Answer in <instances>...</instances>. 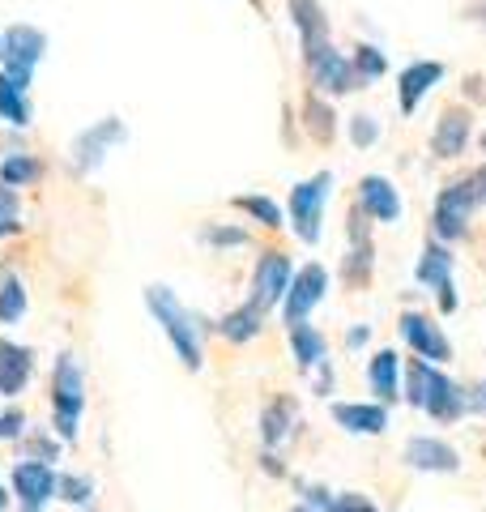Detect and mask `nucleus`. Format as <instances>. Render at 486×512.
Returning a JSON list of instances; mask_svg holds the SVG:
<instances>
[{
	"label": "nucleus",
	"instance_id": "1",
	"mask_svg": "<svg viewBox=\"0 0 486 512\" xmlns=\"http://www.w3.org/2000/svg\"><path fill=\"white\" fill-rule=\"evenodd\" d=\"M145 303H150L154 320L162 325V333H167V342L175 346V355H180V363L188 367V372H197V367L205 363V350H201V329H197V316H192L180 299H175L171 286H145Z\"/></svg>",
	"mask_w": 486,
	"mask_h": 512
},
{
	"label": "nucleus",
	"instance_id": "2",
	"mask_svg": "<svg viewBox=\"0 0 486 512\" xmlns=\"http://www.w3.org/2000/svg\"><path fill=\"white\" fill-rule=\"evenodd\" d=\"M81 410H86V372H81V363L64 350L56 359V372H52V419H56L60 440H77Z\"/></svg>",
	"mask_w": 486,
	"mask_h": 512
},
{
	"label": "nucleus",
	"instance_id": "3",
	"mask_svg": "<svg viewBox=\"0 0 486 512\" xmlns=\"http://www.w3.org/2000/svg\"><path fill=\"white\" fill-rule=\"evenodd\" d=\"M47 56V39H43V30L35 26H9V30H0V64H5V73L18 90H30V77H35L39 69V60Z\"/></svg>",
	"mask_w": 486,
	"mask_h": 512
},
{
	"label": "nucleus",
	"instance_id": "4",
	"mask_svg": "<svg viewBox=\"0 0 486 512\" xmlns=\"http://www.w3.org/2000/svg\"><path fill=\"white\" fill-rule=\"evenodd\" d=\"M482 197H486V171L469 175V180L448 184L440 197H435V222H431L435 235H440V239H461L465 222H469V214L478 210Z\"/></svg>",
	"mask_w": 486,
	"mask_h": 512
},
{
	"label": "nucleus",
	"instance_id": "5",
	"mask_svg": "<svg viewBox=\"0 0 486 512\" xmlns=\"http://www.w3.org/2000/svg\"><path fill=\"white\" fill-rule=\"evenodd\" d=\"M333 192V171H320L312 180L290 188V227L303 244H320V222H324V201Z\"/></svg>",
	"mask_w": 486,
	"mask_h": 512
},
{
	"label": "nucleus",
	"instance_id": "6",
	"mask_svg": "<svg viewBox=\"0 0 486 512\" xmlns=\"http://www.w3.org/2000/svg\"><path fill=\"white\" fill-rule=\"evenodd\" d=\"M128 137V128L120 116H107L99 124H90V128H81L77 141L69 146V163L77 175H90V171H99L103 167V158L120 146V141Z\"/></svg>",
	"mask_w": 486,
	"mask_h": 512
},
{
	"label": "nucleus",
	"instance_id": "7",
	"mask_svg": "<svg viewBox=\"0 0 486 512\" xmlns=\"http://www.w3.org/2000/svg\"><path fill=\"white\" fill-rule=\"evenodd\" d=\"M56 483L60 474L47 461H18L13 466V495H18L22 512H43L56 500Z\"/></svg>",
	"mask_w": 486,
	"mask_h": 512
},
{
	"label": "nucleus",
	"instance_id": "8",
	"mask_svg": "<svg viewBox=\"0 0 486 512\" xmlns=\"http://www.w3.org/2000/svg\"><path fill=\"white\" fill-rule=\"evenodd\" d=\"M290 278H295V269H290V256L286 252H265L261 261H256V274H252V299L261 312L278 308L290 291Z\"/></svg>",
	"mask_w": 486,
	"mask_h": 512
},
{
	"label": "nucleus",
	"instance_id": "9",
	"mask_svg": "<svg viewBox=\"0 0 486 512\" xmlns=\"http://www.w3.org/2000/svg\"><path fill=\"white\" fill-rule=\"evenodd\" d=\"M303 60H307V73H312V86L320 94H346V90L359 86V77H354V64L342 52H337L333 43H324V47H316V52H307Z\"/></svg>",
	"mask_w": 486,
	"mask_h": 512
},
{
	"label": "nucleus",
	"instance_id": "10",
	"mask_svg": "<svg viewBox=\"0 0 486 512\" xmlns=\"http://www.w3.org/2000/svg\"><path fill=\"white\" fill-rule=\"evenodd\" d=\"M397 329H401V338L410 342V350H414L418 359H427L435 367L452 359V342L444 338V329L435 325L431 316H423V312H401V325Z\"/></svg>",
	"mask_w": 486,
	"mask_h": 512
},
{
	"label": "nucleus",
	"instance_id": "11",
	"mask_svg": "<svg viewBox=\"0 0 486 512\" xmlns=\"http://www.w3.org/2000/svg\"><path fill=\"white\" fill-rule=\"evenodd\" d=\"M324 291H329V274H324V265H303L295 278H290V291L282 299V312H286V325H303L307 312L316 308V303L324 299Z\"/></svg>",
	"mask_w": 486,
	"mask_h": 512
},
{
	"label": "nucleus",
	"instance_id": "12",
	"mask_svg": "<svg viewBox=\"0 0 486 512\" xmlns=\"http://www.w3.org/2000/svg\"><path fill=\"white\" fill-rule=\"evenodd\" d=\"M405 466L418 474H457L461 470V453L448 440L435 436H414L405 444Z\"/></svg>",
	"mask_w": 486,
	"mask_h": 512
},
{
	"label": "nucleus",
	"instance_id": "13",
	"mask_svg": "<svg viewBox=\"0 0 486 512\" xmlns=\"http://www.w3.org/2000/svg\"><path fill=\"white\" fill-rule=\"evenodd\" d=\"M414 278L423 282L427 291L440 295V308H444V312L457 308V291H452V252H448V248H440V244H427V252L418 256Z\"/></svg>",
	"mask_w": 486,
	"mask_h": 512
},
{
	"label": "nucleus",
	"instance_id": "14",
	"mask_svg": "<svg viewBox=\"0 0 486 512\" xmlns=\"http://www.w3.org/2000/svg\"><path fill=\"white\" fill-rule=\"evenodd\" d=\"M35 376V350L0 338V397H18Z\"/></svg>",
	"mask_w": 486,
	"mask_h": 512
},
{
	"label": "nucleus",
	"instance_id": "15",
	"mask_svg": "<svg viewBox=\"0 0 486 512\" xmlns=\"http://www.w3.org/2000/svg\"><path fill=\"white\" fill-rule=\"evenodd\" d=\"M444 82V64L440 60H414L410 69H401V82H397V107L410 116V111L423 103V94L431 86Z\"/></svg>",
	"mask_w": 486,
	"mask_h": 512
},
{
	"label": "nucleus",
	"instance_id": "16",
	"mask_svg": "<svg viewBox=\"0 0 486 512\" xmlns=\"http://www.w3.org/2000/svg\"><path fill=\"white\" fill-rule=\"evenodd\" d=\"M333 423L342 431H350V436H380L388 427V410L380 402H337Z\"/></svg>",
	"mask_w": 486,
	"mask_h": 512
},
{
	"label": "nucleus",
	"instance_id": "17",
	"mask_svg": "<svg viewBox=\"0 0 486 512\" xmlns=\"http://www.w3.org/2000/svg\"><path fill=\"white\" fill-rule=\"evenodd\" d=\"M359 205L376 222H397L401 218V192L384 180V175H363L359 184Z\"/></svg>",
	"mask_w": 486,
	"mask_h": 512
},
{
	"label": "nucleus",
	"instance_id": "18",
	"mask_svg": "<svg viewBox=\"0 0 486 512\" xmlns=\"http://www.w3.org/2000/svg\"><path fill=\"white\" fill-rule=\"evenodd\" d=\"M444 384H448V376L440 372V367L427 363V359H414L410 367H405V402H410L414 410H427Z\"/></svg>",
	"mask_w": 486,
	"mask_h": 512
},
{
	"label": "nucleus",
	"instance_id": "19",
	"mask_svg": "<svg viewBox=\"0 0 486 512\" xmlns=\"http://www.w3.org/2000/svg\"><path fill=\"white\" fill-rule=\"evenodd\" d=\"M469 128H474L469 111L448 107L444 116H440V124H435V137H431L435 154H440V158H457V154H465V146H469Z\"/></svg>",
	"mask_w": 486,
	"mask_h": 512
},
{
	"label": "nucleus",
	"instance_id": "20",
	"mask_svg": "<svg viewBox=\"0 0 486 512\" xmlns=\"http://www.w3.org/2000/svg\"><path fill=\"white\" fill-rule=\"evenodd\" d=\"M290 18H295V26H299L303 56L329 43V18H324L320 0H290Z\"/></svg>",
	"mask_w": 486,
	"mask_h": 512
},
{
	"label": "nucleus",
	"instance_id": "21",
	"mask_svg": "<svg viewBox=\"0 0 486 512\" xmlns=\"http://www.w3.org/2000/svg\"><path fill=\"white\" fill-rule=\"evenodd\" d=\"M290 350H295V363L303 367V372L329 363V342H324V333L312 329L307 320H303V325H290Z\"/></svg>",
	"mask_w": 486,
	"mask_h": 512
},
{
	"label": "nucleus",
	"instance_id": "22",
	"mask_svg": "<svg viewBox=\"0 0 486 512\" xmlns=\"http://www.w3.org/2000/svg\"><path fill=\"white\" fill-rule=\"evenodd\" d=\"M397 372H401V359L393 355V350H380V355L367 363V380H371V389H376L380 402H397V397H401Z\"/></svg>",
	"mask_w": 486,
	"mask_h": 512
},
{
	"label": "nucleus",
	"instance_id": "23",
	"mask_svg": "<svg viewBox=\"0 0 486 512\" xmlns=\"http://www.w3.org/2000/svg\"><path fill=\"white\" fill-rule=\"evenodd\" d=\"M261 325H265V312L256 308V303H243V308L226 312L218 320V333H222L226 342H252L256 333H261Z\"/></svg>",
	"mask_w": 486,
	"mask_h": 512
},
{
	"label": "nucleus",
	"instance_id": "24",
	"mask_svg": "<svg viewBox=\"0 0 486 512\" xmlns=\"http://www.w3.org/2000/svg\"><path fill=\"white\" fill-rule=\"evenodd\" d=\"M290 423H295V402H290V397H273L261 414V440L269 448H278L290 436Z\"/></svg>",
	"mask_w": 486,
	"mask_h": 512
},
{
	"label": "nucleus",
	"instance_id": "25",
	"mask_svg": "<svg viewBox=\"0 0 486 512\" xmlns=\"http://www.w3.org/2000/svg\"><path fill=\"white\" fill-rule=\"evenodd\" d=\"M43 175V163L35 154H9V158H0V184L5 188H26V184H35Z\"/></svg>",
	"mask_w": 486,
	"mask_h": 512
},
{
	"label": "nucleus",
	"instance_id": "26",
	"mask_svg": "<svg viewBox=\"0 0 486 512\" xmlns=\"http://www.w3.org/2000/svg\"><path fill=\"white\" fill-rule=\"evenodd\" d=\"M0 120L13 124V128H26L30 124V103H26V90H18L0 73Z\"/></svg>",
	"mask_w": 486,
	"mask_h": 512
},
{
	"label": "nucleus",
	"instance_id": "27",
	"mask_svg": "<svg viewBox=\"0 0 486 512\" xmlns=\"http://www.w3.org/2000/svg\"><path fill=\"white\" fill-rule=\"evenodd\" d=\"M30 299H26V286L18 278H5L0 282V325H18V320L26 316Z\"/></svg>",
	"mask_w": 486,
	"mask_h": 512
},
{
	"label": "nucleus",
	"instance_id": "28",
	"mask_svg": "<svg viewBox=\"0 0 486 512\" xmlns=\"http://www.w3.org/2000/svg\"><path fill=\"white\" fill-rule=\"evenodd\" d=\"M56 500L73 504V508H86V504L94 500V478H86V474H60Z\"/></svg>",
	"mask_w": 486,
	"mask_h": 512
},
{
	"label": "nucleus",
	"instance_id": "29",
	"mask_svg": "<svg viewBox=\"0 0 486 512\" xmlns=\"http://www.w3.org/2000/svg\"><path fill=\"white\" fill-rule=\"evenodd\" d=\"M354 77H384V69H388V60H384V52L380 47H371V43H363V47H354Z\"/></svg>",
	"mask_w": 486,
	"mask_h": 512
},
{
	"label": "nucleus",
	"instance_id": "30",
	"mask_svg": "<svg viewBox=\"0 0 486 512\" xmlns=\"http://www.w3.org/2000/svg\"><path fill=\"white\" fill-rule=\"evenodd\" d=\"M303 116H307V133H312L316 141H329L333 137V111L324 107L320 99H307L303 103Z\"/></svg>",
	"mask_w": 486,
	"mask_h": 512
},
{
	"label": "nucleus",
	"instance_id": "31",
	"mask_svg": "<svg viewBox=\"0 0 486 512\" xmlns=\"http://www.w3.org/2000/svg\"><path fill=\"white\" fill-rule=\"evenodd\" d=\"M235 205H239L243 214H252L256 222H265V227H282L278 201H269V197H235Z\"/></svg>",
	"mask_w": 486,
	"mask_h": 512
},
{
	"label": "nucleus",
	"instance_id": "32",
	"mask_svg": "<svg viewBox=\"0 0 486 512\" xmlns=\"http://www.w3.org/2000/svg\"><path fill=\"white\" fill-rule=\"evenodd\" d=\"M18 227H22V201L13 188L0 184V239H9Z\"/></svg>",
	"mask_w": 486,
	"mask_h": 512
},
{
	"label": "nucleus",
	"instance_id": "33",
	"mask_svg": "<svg viewBox=\"0 0 486 512\" xmlns=\"http://www.w3.org/2000/svg\"><path fill=\"white\" fill-rule=\"evenodd\" d=\"M350 141H354L359 150L376 146V141H380V120H376V116H367V111H359V116H350Z\"/></svg>",
	"mask_w": 486,
	"mask_h": 512
},
{
	"label": "nucleus",
	"instance_id": "34",
	"mask_svg": "<svg viewBox=\"0 0 486 512\" xmlns=\"http://www.w3.org/2000/svg\"><path fill=\"white\" fill-rule=\"evenodd\" d=\"M346 278L354 286H363L371 278V244H350V256H346Z\"/></svg>",
	"mask_w": 486,
	"mask_h": 512
},
{
	"label": "nucleus",
	"instance_id": "35",
	"mask_svg": "<svg viewBox=\"0 0 486 512\" xmlns=\"http://www.w3.org/2000/svg\"><path fill=\"white\" fill-rule=\"evenodd\" d=\"M201 239L209 248H239V244H248V231L243 227H205Z\"/></svg>",
	"mask_w": 486,
	"mask_h": 512
},
{
	"label": "nucleus",
	"instance_id": "36",
	"mask_svg": "<svg viewBox=\"0 0 486 512\" xmlns=\"http://www.w3.org/2000/svg\"><path fill=\"white\" fill-rule=\"evenodd\" d=\"M324 512H380V508L371 504V495H363V491H342V495H333V504Z\"/></svg>",
	"mask_w": 486,
	"mask_h": 512
},
{
	"label": "nucleus",
	"instance_id": "37",
	"mask_svg": "<svg viewBox=\"0 0 486 512\" xmlns=\"http://www.w3.org/2000/svg\"><path fill=\"white\" fill-rule=\"evenodd\" d=\"M26 461H60V444L56 440H47V436H30V444H26Z\"/></svg>",
	"mask_w": 486,
	"mask_h": 512
},
{
	"label": "nucleus",
	"instance_id": "38",
	"mask_svg": "<svg viewBox=\"0 0 486 512\" xmlns=\"http://www.w3.org/2000/svg\"><path fill=\"white\" fill-rule=\"evenodd\" d=\"M465 414H486V380L465 384Z\"/></svg>",
	"mask_w": 486,
	"mask_h": 512
},
{
	"label": "nucleus",
	"instance_id": "39",
	"mask_svg": "<svg viewBox=\"0 0 486 512\" xmlns=\"http://www.w3.org/2000/svg\"><path fill=\"white\" fill-rule=\"evenodd\" d=\"M22 427H26V414L22 410H0V440L22 436Z\"/></svg>",
	"mask_w": 486,
	"mask_h": 512
},
{
	"label": "nucleus",
	"instance_id": "40",
	"mask_svg": "<svg viewBox=\"0 0 486 512\" xmlns=\"http://www.w3.org/2000/svg\"><path fill=\"white\" fill-rule=\"evenodd\" d=\"M303 504L316 508V512H324V508L333 504V491H329V487H303Z\"/></svg>",
	"mask_w": 486,
	"mask_h": 512
},
{
	"label": "nucleus",
	"instance_id": "41",
	"mask_svg": "<svg viewBox=\"0 0 486 512\" xmlns=\"http://www.w3.org/2000/svg\"><path fill=\"white\" fill-rule=\"evenodd\" d=\"M367 338H371V325H354V329L346 333V346L359 350V346H367Z\"/></svg>",
	"mask_w": 486,
	"mask_h": 512
},
{
	"label": "nucleus",
	"instance_id": "42",
	"mask_svg": "<svg viewBox=\"0 0 486 512\" xmlns=\"http://www.w3.org/2000/svg\"><path fill=\"white\" fill-rule=\"evenodd\" d=\"M329 389H333V367L320 363V367H316V393H329Z\"/></svg>",
	"mask_w": 486,
	"mask_h": 512
},
{
	"label": "nucleus",
	"instance_id": "43",
	"mask_svg": "<svg viewBox=\"0 0 486 512\" xmlns=\"http://www.w3.org/2000/svg\"><path fill=\"white\" fill-rule=\"evenodd\" d=\"M0 512H9V491L0 487Z\"/></svg>",
	"mask_w": 486,
	"mask_h": 512
},
{
	"label": "nucleus",
	"instance_id": "44",
	"mask_svg": "<svg viewBox=\"0 0 486 512\" xmlns=\"http://www.w3.org/2000/svg\"><path fill=\"white\" fill-rule=\"evenodd\" d=\"M290 512H316V508H307V504H299V508H290Z\"/></svg>",
	"mask_w": 486,
	"mask_h": 512
},
{
	"label": "nucleus",
	"instance_id": "45",
	"mask_svg": "<svg viewBox=\"0 0 486 512\" xmlns=\"http://www.w3.org/2000/svg\"><path fill=\"white\" fill-rule=\"evenodd\" d=\"M482 150H486V133H482Z\"/></svg>",
	"mask_w": 486,
	"mask_h": 512
},
{
	"label": "nucleus",
	"instance_id": "46",
	"mask_svg": "<svg viewBox=\"0 0 486 512\" xmlns=\"http://www.w3.org/2000/svg\"><path fill=\"white\" fill-rule=\"evenodd\" d=\"M482 9H486V0H482ZM482 22H486V18H482Z\"/></svg>",
	"mask_w": 486,
	"mask_h": 512
}]
</instances>
